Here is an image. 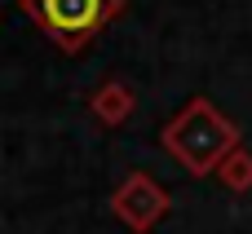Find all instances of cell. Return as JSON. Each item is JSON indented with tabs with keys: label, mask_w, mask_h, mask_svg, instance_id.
<instances>
[{
	"label": "cell",
	"mask_w": 252,
	"mask_h": 234,
	"mask_svg": "<svg viewBox=\"0 0 252 234\" xmlns=\"http://www.w3.org/2000/svg\"><path fill=\"white\" fill-rule=\"evenodd\" d=\"M168 208H173V199H168V190H164L151 173H128V177L115 186V195H111L115 221L128 226L133 234L155 230V226L168 217Z\"/></svg>",
	"instance_id": "obj_3"
},
{
	"label": "cell",
	"mask_w": 252,
	"mask_h": 234,
	"mask_svg": "<svg viewBox=\"0 0 252 234\" xmlns=\"http://www.w3.org/2000/svg\"><path fill=\"white\" fill-rule=\"evenodd\" d=\"M159 146L190 173V177H217L230 150H239V124L213 102V97H190L159 133Z\"/></svg>",
	"instance_id": "obj_1"
},
{
	"label": "cell",
	"mask_w": 252,
	"mask_h": 234,
	"mask_svg": "<svg viewBox=\"0 0 252 234\" xmlns=\"http://www.w3.org/2000/svg\"><path fill=\"white\" fill-rule=\"evenodd\" d=\"M133 88L124 84V80H106V84H97V93L89 97V111H93V119L97 124H106V128H120V124H128V115H133Z\"/></svg>",
	"instance_id": "obj_4"
},
{
	"label": "cell",
	"mask_w": 252,
	"mask_h": 234,
	"mask_svg": "<svg viewBox=\"0 0 252 234\" xmlns=\"http://www.w3.org/2000/svg\"><path fill=\"white\" fill-rule=\"evenodd\" d=\"M31 22L66 53H80L120 9L124 0H22Z\"/></svg>",
	"instance_id": "obj_2"
},
{
	"label": "cell",
	"mask_w": 252,
	"mask_h": 234,
	"mask_svg": "<svg viewBox=\"0 0 252 234\" xmlns=\"http://www.w3.org/2000/svg\"><path fill=\"white\" fill-rule=\"evenodd\" d=\"M217 181H221L230 195H248L252 190V150L248 146H239V150L226 155V164L217 168Z\"/></svg>",
	"instance_id": "obj_5"
}]
</instances>
